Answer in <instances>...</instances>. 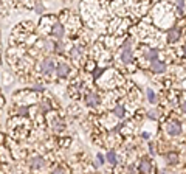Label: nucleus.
Here are the masks:
<instances>
[{"label": "nucleus", "mask_w": 186, "mask_h": 174, "mask_svg": "<svg viewBox=\"0 0 186 174\" xmlns=\"http://www.w3.org/2000/svg\"><path fill=\"white\" fill-rule=\"evenodd\" d=\"M151 154L155 155V151H154V145H151Z\"/></svg>", "instance_id": "nucleus-24"}, {"label": "nucleus", "mask_w": 186, "mask_h": 174, "mask_svg": "<svg viewBox=\"0 0 186 174\" xmlns=\"http://www.w3.org/2000/svg\"><path fill=\"white\" fill-rule=\"evenodd\" d=\"M105 159H107L109 163H117V154H115L113 151H109L107 155H105Z\"/></svg>", "instance_id": "nucleus-13"}, {"label": "nucleus", "mask_w": 186, "mask_h": 174, "mask_svg": "<svg viewBox=\"0 0 186 174\" xmlns=\"http://www.w3.org/2000/svg\"><path fill=\"white\" fill-rule=\"evenodd\" d=\"M85 101H87V104H89V106L95 107V106H98V104H99V97H98L96 93H89V95H87V98H85Z\"/></svg>", "instance_id": "nucleus-9"}, {"label": "nucleus", "mask_w": 186, "mask_h": 174, "mask_svg": "<svg viewBox=\"0 0 186 174\" xmlns=\"http://www.w3.org/2000/svg\"><path fill=\"white\" fill-rule=\"evenodd\" d=\"M180 34H181L180 28L172 27V28L168 30V40H169V42H177V40L180 39Z\"/></svg>", "instance_id": "nucleus-3"}, {"label": "nucleus", "mask_w": 186, "mask_h": 174, "mask_svg": "<svg viewBox=\"0 0 186 174\" xmlns=\"http://www.w3.org/2000/svg\"><path fill=\"white\" fill-rule=\"evenodd\" d=\"M177 6H178V8H183L184 3H183V2H177Z\"/></svg>", "instance_id": "nucleus-23"}, {"label": "nucleus", "mask_w": 186, "mask_h": 174, "mask_svg": "<svg viewBox=\"0 0 186 174\" xmlns=\"http://www.w3.org/2000/svg\"><path fill=\"white\" fill-rule=\"evenodd\" d=\"M102 162H104V157H102L101 154H98V155H96V162H95V166H101V165H102Z\"/></svg>", "instance_id": "nucleus-18"}, {"label": "nucleus", "mask_w": 186, "mask_h": 174, "mask_svg": "<svg viewBox=\"0 0 186 174\" xmlns=\"http://www.w3.org/2000/svg\"><path fill=\"white\" fill-rule=\"evenodd\" d=\"M140 171L143 172V174H149L152 171V165H151V162H149L147 159H143L141 162H140Z\"/></svg>", "instance_id": "nucleus-8"}, {"label": "nucleus", "mask_w": 186, "mask_h": 174, "mask_svg": "<svg viewBox=\"0 0 186 174\" xmlns=\"http://www.w3.org/2000/svg\"><path fill=\"white\" fill-rule=\"evenodd\" d=\"M30 165H31V168H44L45 166V160H44V157L37 155V157H33L30 160Z\"/></svg>", "instance_id": "nucleus-7"}, {"label": "nucleus", "mask_w": 186, "mask_h": 174, "mask_svg": "<svg viewBox=\"0 0 186 174\" xmlns=\"http://www.w3.org/2000/svg\"><path fill=\"white\" fill-rule=\"evenodd\" d=\"M26 112H28V109H26V107H20V109H19V114H20V115H25Z\"/></svg>", "instance_id": "nucleus-21"}, {"label": "nucleus", "mask_w": 186, "mask_h": 174, "mask_svg": "<svg viewBox=\"0 0 186 174\" xmlns=\"http://www.w3.org/2000/svg\"><path fill=\"white\" fill-rule=\"evenodd\" d=\"M51 33L57 37V39H61L64 34H65V30H64V27L62 25H59V23H56V25H53V30H51Z\"/></svg>", "instance_id": "nucleus-10"}, {"label": "nucleus", "mask_w": 186, "mask_h": 174, "mask_svg": "<svg viewBox=\"0 0 186 174\" xmlns=\"http://www.w3.org/2000/svg\"><path fill=\"white\" fill-rule=\"evenodd\" d=\"M42 109H44V110H48V109H50V104H48V101H47V100H44V101H42Z\"/></svg>", "instance_id": "nucleus-19"}, {"label": "nucleus", "mask_w": 186, "mask_h": 174, "mask_svg": "<svg viewBox=\"0 0 186 174\" xmlns=\"http://www.w3.org/2000/svg\"><path fill=\"white\" fill-rule=\"evenodd\" d=\"M113 114H115L118 118H123V117H124V107H123V106H117V107L113 109Z\"/></svg>", "instance_id": "nucleus-14"}, {"label": "nucleus", "mask_w": 186, "mask_h": 174, "mask_svg": "<svg viewBox=\"0 0 186 174\" xmlns=\"http://www.w3.org/2000/svg\"><path fill=\"white\" fill-rule=\"evenodd\" d=\"M41 70L45 75H51L54 72V62L51 59H44V62L41 64Z\"/></svg>", "instance_id": "nucleus-2"}, {"label": "nucleus", "mask_w": 186, "mask_h": 174, "mask_svg": "<svg viewBox=\"0 0 186 174\" xmlns=\"http://www.w3.org/2000/svg\"><path fill=\"white\" fill-rule=\"evenodd\" d=\"M166 160H168V163H171V165H175V163L178 162V155H177V152H168V155H166Z\"/></svg>", "instance_id": "nucleus-12"}, {"label": "nucleus", "mask_w": 186, "mask_h": 174, "mask_svg": "<svg viewBox=\"0 0 186 174\" xmlns=\"http://www.w3.org/2000/svg\"><path fill=\"white\" fill-rule=\"evenodd\" d=\"M147 98H149V101H151V103H157V95L154 93V90L152 89H147Z\"/></svg>", "instance_id": "nucleus-15"}, {"label": "nucleus", "mask_w": 186, "mask_h": 174, "mask_svg": "<svg viewBox=\"0 0 186 174\" xmlns=\"http://www.w3.org/2000/svg\"><path fill=\"white\" fill-rule=\"evenodd\" d=\"M146 59H149V61H157V56H158V50H155V48H152V50H147L146 52Z\"/></svg>", "instance_id": "nucleus-11"}, {"label": "nucleus", "mask_w": 186, "mask_h": 174, "mask_svg": "<svg viewBox=\"0 0 186 174\" xmlns=\"http://www.w3.org/2000/svg\"><path fill=\"white\" fill-rule=\"evenodd\" d=\"M151 70H152L154 73H163V72L166 70V64L157 59V61H154V62L151 64Z\"/></svg>", "instance_id": "nucleus-6"}, {"label": "nucleus", "mask_w": 186, "mask_h": 174, "mask_svg": "<svg viewBox=\"0 0 186 174\" xmlns=\"http://www.w3.org/2000/svg\"><path fill=\"white\" fill-rule=\"evenodd\" d=\"M147 117L152 118V120H157V118L160 117V114H158V110H149V112H147Z\"/></svg>", "instance_id": "nucleus-16"}, {"label": "nucleus", "mask_w": 186, "mask_h": 174, "mask_svg": "<svg viewBox=\"0 0 186 174\" xmlns=\"http://www.w3.org/2000/svg\"><path fill=\"white\" fill-rule=\"evenodd\" d=\"M53 129L54 130H61V129H64V124L61 121H53Z\"/></svg>", "instance_id": "nucleus-17"}, {"label": "nucleus", "mask_w": 186, "mask_h": 174, "mask_svg": "<svg viewBox=\"0 0 186 174\" xmlns=\"http://www.w3.org/2000/svg\"><path fill=\"white\" fill-rule=\"evenodd\" d=\"M53 174H65V171H64L62 168H56V169L53 171Z\"/></svg>", "instance_id": "nucleus-20"}, {"label": "nucleus", "mask_w": 186, "mask_h": 174, "mask_svg": "<svg viewBox=\"0 0 186 174\" xmlns=\"http://www.w3.org/2000/svg\"><path fill=\"white\" fill-rule=\"evenodd\" d=\"M181 110H183V112H184V114H186V101H184V103H183V104H181Z\"/></svg>", "instance_id": "nucleus-22"}, {"label": "nucleus", "mask_w": 186, "mask_h": 174, "mask_svg": "<svg viewBox=\"0 0 186 174\" xmlns=\"http://www.w3.org/2000/svg\"><path fill=\"white\" fill-rule=\"evenodd\" d=\"M56 73H57V76H61V78L68 76V73H70V67H68V64H65V62H59V64H57V68H56Z\"/></svg>", "instance_id": "nucleus-4"}, {"label": "nucleus", "mask_w": 186, "mask_h": 174, "mask_svg": "<svg viewBox=\"0 0 186 174\" xmlns=\"http://www.w3.org/2000/svg\"><path fill=\"white\" fill-rule=\"evenodd\" d=\"M132 58H133V52H132V48L127 45V47L123 50V53H121V59H123L124 64H130Z\"/></svg>", "instance_id": "nucleus-5"}, {"label": "nucleus", "mask_w": 186, "mask_h": 174, "mask_svg": "<svg viewBox=\"0 0 186 174\" xmlns=\"http://www.w3.org/2000/svg\"><path fill=\"white\" fill-rule=\"evenodd\" d=\"M183 52H184V55H186V45H184V47H183Z\"/></svg>", "instance_id": "nucleus-25"}, {"label": "nucleus", "mask_w": 186, "mask_h": 174, "mask_svg": "<svg viewBox=\"0 0 186 174\" xmlns=\"http://www.w3.org/2000/svg\"><path fill=\"white\" fill-rule=\"evenodd\" d=\"M164 129H166V132L169 135H180L181 134V126L177 121H168L164 124Z\"/></svg>", "instance_id": "nucleus-1"}]
</instances>
